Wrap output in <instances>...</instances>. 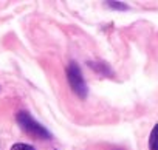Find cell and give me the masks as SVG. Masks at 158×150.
I'll list each match as a JSON object with an SVG mask.
<instances>
[{
	"label": "cell",
	"mask_w": 158,
	"mask_h": 150,
	"mask_svg": "<svg viewBox=\"0 0 158 150\" xmlns=\"http://www.w3.org/2000/svg\"><path fill=\"white\" fill-rule=\"evenodd\" d=\"M16 121L19 124V127L28 133L30 136L36 138V139H51V133L42 125L39 124L28 111L25 110H20L17 115H16Z\"/></svg>",
	"instance_id": "6da1fadb"
},
{
	"label": "cell",
	"mask_w": 158,
	"mask_h": 150,
	"mask_svg": "<svg viewBox=\"0 0 158 150\" xmlns=\"http://www.w3.org/2000/svg\"><path fill=\"white\" fill-rule=\"evenodd\" d=\"M65 73H67V81L70 84V88L74 91V95L81 99H85L87 95H89V88H87V84L84 81L81 67L76 62H70Z\"/></svg>",
	"instance_id": "7a4b0ae2"
},
{
	"label": "cell",
	"mask_w": 158,
	"mask_h": 150,
	"mask_svg": "<svg viewBox=\"0 0 158 150\" xmlns=\"http://www.w3.org/2000/svg\"><path fill=\"white\" fill-rule=\"evenodd\" d=\"M89 65H90L96 73H102V74H106V76H113L112 68H110L107 63H104V62H89Z\"/></svg>",
	"instance_id": "3957f363"
},
{
	"label": "cell",
	"mask_w": 158,
	"mask_h": 150,
	"mask_svg": "<svg viewBox=\"0 0 158 150\" xmlns=\"http://www.w3.org/2000/svg\"><path fill=\"white\" fill-rule=\"evenodd\" d=\"M149 150H158V124L153 125L150 135H149Z\"/></svg>",
	"instance_id": "277c9868"
},
{
	"label": "cell",
	"mask_w": 158,
	"mask_h": 150,
	"mask_svg": "<svg viewBox=\"0 0 158 150\" xmlns=\"http://www.w3.org/2000/svg\"><path fill=\"white\" fill-rule=\"evenodd\" d=\"M106 5L110 6L112 10H119V11H124V10L129 8L126 3H123V2H115V0H113V2H106Z\"/></svg>",
	"instance_id": "5b68a950"
},
{
	"label": "cell",
	"mask_w": 158,
	"mask_h": 150,
	"mask_svg": "<svg viewBox=\"0 0 158 150\" xmlns=\"http://www.w3.org/2000/svg\"><path fill=\"white\" fill-rule=\"evenodd\" d=\"M10 150H36V148L30 144H25V142H16Z\"/></svg>",
	"instance_id": "8992f818"
},
{
	"label": "cell",
	"mask_w": 158,
	"mask_h": 150,
	"mask_svg": "<svg viewBox=\"0 0 158 150\" xmlns=\"http://www.w3.org/2000/svg\"><path fill=\"white\" fill-rule=\"evenodd\" d=\"M54 150H57V148H54Z\"/></svg>",
	"instance_id": "52a82bcc"
}]
</instances>
